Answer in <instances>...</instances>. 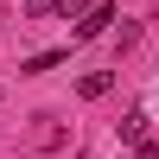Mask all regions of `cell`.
<instances>
[{"label": "cell", "instance_id": "1", "mask_svg": "<svg viewBox=\"0 0 159 159\" xmlns=\"http://www.w3.org/2000/svg\"><path fill=\"white\" fill-rule=\"evenodd\" d=\"M108 19H115V7H83V19H76L70 38H102V32H108Z\"/></svg>", "mask_w": 159, "mask_h": 159}, {"label": "cell", "instance_id": "2", "mask_svg": "<svg viewBox=\"0 0 159 159\" xmlns=\"http://www.w3.org/2000/svg\"><path fill=\"white\" fill-rule=\"evenodd\" d=\"M108 83H115L108 70H89L83 83H76V96H83V102H96V96H108Z\"/></svg>", "mask_w": 159, "mask_h": 159}, {"label": "cell", "instance_id": "3", "mask_svg": "<svg viewBox=\"0 0 159 159\" xmlns=\"http://www.w3.org/2000/svg\"><path fill=\"white\" fill-rule=\"evenodd\" d=\"M121 140L140 147V140H147V115H127V121H121Z\"/></svg>", "mask_w": 159, "mask_h": 159}, {"label": "cell", "instance_id": "4", "mask_svg": "<svg viewBox=\"0 0 159 159\" xmlns=\"http://www.w3.org/2000/svg\"><path fill=\"white\" fill-rule=\"evenodd\" d=\"M51 64H57V51H38V57H25V76H45Z\"/></svg>", "mask_w": 159, "mask_h": 159}, {"label": "cell", "instance_id": "5", "mask_svg": "<svg viewBox=\"0 0 159 159\" xmlns=\"http://www.w3.org/2000/svg\"><path fill=\"white\" fill-rule=\"evenodd\" d=\"M51 7H57V0H25V13H32V19H38V13H51Z\"/></svg>", "mask_w": 159, "mask_h": 159}]
</instances>
